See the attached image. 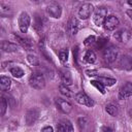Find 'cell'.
Returning a JSON list of instances; mask_svg holds the SVG:
<instances>
[{
    "instance_id": "29",
    "label": "cell",
    "mask_w": 132,
    "mask_h": 132,
    "mask_svg": "<svg viewBox=\"0 0 132 132\" xmlns=\"http://www.w3.org/2000/svg\"><path fill=\"white\" fill-rule=\"evenodd\" d=\"M87 123H88V122H87V118L81 117V118H79V119H78V127H79L80 131H84V130L86 129Z\"/></svg>"
},
{
    "instance_id": "19",
    "label": "cell",
    "mask_w": 132,
    "mask_h": 132,
    "mask_svg": "<svg viewBox=\"0 0 132 132\" xmlns=\"http://www.w3.org/2000/svg\"><path fill=\"white\" fill-rule=\"evenodd\" d=\"M11 86V80L7 76L0 77V91H7Z\"/></svg>"
},
{
    "instance_id": "25",
    "label": "cell",
    "mask_w": 132,
    "mask_h": 132,
    "mask_svg": "<svg viewBox=\"0 0 132 132\" xmlns=\"http://www.w3.org/2000/svg\"><path fill=\"white\" fill-rule=\"evenodd\" d=\"M105 109H106L107 113L110 114L111 117H116L118 114V107L114 104H111V103L110 104H107L106 107H105Z\"/></svg>"
},
{
    "instance_id": "9",
    "label": "cell",
    "mask_w": 132,
    "mask_h": 132,
    "mask_svg": "<svg viewBox=\"0 0 132 132\" xmlns=\"http://www.w3.org/2000/svg\"><path fill=\"white\" fill-rule=\"evenodd\" d=\"M38 117H39V111H38V109H36V108H31V109H29V110L26 112V116H25L26 124H27L28 126L33 125V124L37 121Z\"/></svg>"
},
{
    "instance_id": "35",
    "label": "cell",
    "mask_w": 132,
    "mask_h": 132,
    "mask_svg": "<svg viewBox=\"0 0 132 132\" xmlns=\"http://www.w3.org/2000/svg\"><path fill=\"white\" fill-rule=\"evenodd\" d=\"M41 132H54V129H53V127H51V126H46V127L42 128Z\"/></svg>"
},
{
    "instance_id": "4",
    "label": "cell",
    "mask_w": 132,
    "mask_h": 132,
    "mask_svg": "<svg viewBox=\"0 0 132 132\" xmlns=\"http://www.w3.org/2000/svg\"><path fill=\"white\" fill-rule=\"evenodd\" d=\"M30 22H31L30 15L27 12L23 11L19 16V27H20V30L22 33H26L28 31V28L30 26Z\"/></svg>"
},
{
    "instance_id": "32",
    "label": "cell",
    "mask_w": 132,
    "mask_h": 132,
    "mask_svg": "<svg viewBox=\"0 0 132 132\" xmlns=\"http://www.w3.org/2000/svg\"><path fill=\"white\" fill-rule=\"evenodd\" d=\"M107 38H99L97 41V48H102L104 46V44L107 42Z\"/></svg>"
},
{
    "instance_id": "27",
    "label": "cell",
    "mask_w": 132,
    "mask_h": 132,
    "mask_svg": "<svg viewBox=\"0 0 132 132\" xmlns=\"http://www.w3.org/2000/svg\"><path fill=\"white\" fill-rule=\"evenodd\" d=\"M62 126L64 127V130H65V132H74V129H73V126H72V124L68 121V120H64L62 123Z\"/></svg>"
},
{
    "instance_id": "36",
    "label": "cell",
    "mask_w": 132,
    "mask_h": 132,
    "mask_svg": "<svg viewBox=\"0 0 132 132\" xmlns=\"http://www.w3.org/2000/svg\"><path fill=\"white\" fill-rule=\"evenodd\" d=\"M101 132H112V130L107 126H103L101 127Z\"/></svg>"
},
{
    "instance_id": "37",
    "label": "cell",
    "mask_w": 132,
    "mask_h": 132,
    "mask_svg": "<svg viewBox=\"0 0 132 132\" xmlns=\"http://www.w3.org/2000/svg\"><path fill=\"white\" fill-rule=\"evenodd\" d=\"M57 132H65L64 127L62 126V124H61V123H60V124H58V126H57Z\"/></svg>"
},
{
    "instance_id": "10",
    "label": "cell",
    "mask_w": 132,
    "mask_h": 132,
    "mask_svg": "<svg viewBox=\"0 0 132 132\" xmlns=\"http://www.w3.org/2000/svg\"><path fill=\"white\" fill-rule=\"evenodd\" d=\"M56 104L58 106V108L63 112V113H69L72 109V105L70 102H68L67 100L65 99H62V98H57L56 99Z\"/></svg>"
},
{
    "instance_id": "17",
    "label": "cell",
    "mask_w": 132,
    "mask_h": 132,
    "mask_svg": "<svg viewBox=\"0 0 132 132\" xmlns=\"http://www.w3.org/2000/svg\"><path fill=\"white\" fill-rule=\"evenodd\" d=\"M14 37H15V39H16V41L23 46V47H25V48H27V50H30V48H32V41L29 39V38H26V37H22V36H20V35H14Z\"/></svg>"
},
{
    "instance_id": "24",
    "label": "cell",
    "mask_w": 132,
    "mask_h": 132,
    "mask_svg": "<svg viewBox=\"0 0 132 132\" xmlns=\"http://www.w3.org/2000/svg\"><path fill=\"white\" fill-rule=\"evenodd\" d=\"M59 91H60L61 95H63V96L67 97V98H71V97H73V95H72L71 91H70L66 86H64V85H61V86L59 87Z\"/></svg>"
},
{
    "instance_id": "12",
    "label": "cell",
    "mask_w": 132,
    "mask_h": 132,
    "mask_svg": "<svg viewBox=\"0 0 132 132\" xmlns=\"http://www.w3.org/2000/svg\"><path fill=\"white\" fill-rule=\"evenodd\" d=\"M113 37L120 41V42H127L130 40L131 38V35H130V32L128 30H125V29H122V30H119L118 32L114 33Z\"/></svg>"
},
{
    "instance_id": "11",
    "label": "cell",
    "mask_w": 132,
    "mask_h": 132,
    "mask_svg": "<svg viewBox=\"0 0 132 132\" xmlns=\"http://www.w3.org/2000/svg\"><path fill=\"white\" fill-rule=\"evenodd\" d=\"M132 95V85L130 82H127L125 84L121 89H120V92H119V99L121 100H124V99H127L129 97H131Z\"/></svg>"
},
{
    "instance_id": "5",
    "label": "cell",
    "mask_w": 132,
    "mask_h": 132,
    "mask_svg": "<svg viewBox=\"0 0 132 132\" xmlns=\"http://www.w3.org/2000/svg\"><path fill=\"white\" fill-rule=\"evenodd\" d=\"M46 11L50 16H52L54 19H59L62 14V7L60 4L53 2L46 6Z\"/></svg>"
},
{
    "instance_id": "33",
    "label": "cell",
    "mask_w": 132,
    "mask_h": 132,
    "mask_svg": "<svg viewBox=\"0 0 132 132\" xmlns=\"http://www.w3.org/2000/svg\"><path fill=\"white\" fill-rule=\"evenodd\" d=\"M95 42V36H89L88 38H86L85 39V45H90V44H93Z\"/></svg>"
},
{
    "instance_id": "34",
    "label": "cell",
    "mask_w": 132,
    "mask_h": 132,
    "mask_svg": "<svg viewBox=\"0 0 132 132\" xmlns=\"http://www.w3.org/2000/svg\"><path fill=\"white\" fill-rule=\"evenodd\" d=\"M86 74L88 76H95L97 75V70H86Z\"/></svg>"
},
{
    "instance_id": "8",
    "label": "cell",
    "mask_w": 132,
    "mask_h": 132,
    "mask_svg": "<svg viewBox=\"0 0 132 132\" xmlns=\"http://www.w3.org/2000/svg\"><path fill=\"white\" fill-rule=\"evenodd\" d=\"M119 19L116 16V15H109L107 18H105L104 22H103V25H104V29L105 30H108V31H112L114 30L118 25H119Z\"/></svg>"
},
{
    "instance_id": "22",
    "label": "cell",
    "mask_w": 132,
    "mask_h": 132,
    "mask_svg": "<svg viewBox=\"0 0 132 132\" xmlns=\"http://www.w3.org/2000/svg\"><path fill=\"white\" fill-rule=\"evenodd\" d=\"M97 79H98L97 81H99L102 86H107V87L113 86V85L117 82L116 79H113V78H109V77H98Z\"/></svg>"
},
{
    "instance_id": "15",
    "label": "cell",
    "mask_w": 132,
    "mask_h": 132,
    "mask_svg": "<svg viewBox=\"0 0 132 132\" xmlns=\"http://www.w3.org/2000/svg\"><path fill=\"white\" fill-rule=\"evenodd\" d=\"M44 23H45V20H44L43 15H38V14H36L35 18H34L33 27H34V29H35L37 32H40V31L43 29Z\"/></svg>"
},
{
    "instance_id": "21",
    "label": "cell",
    "mask_w": 132,
    "mask_h": 132,
    "mask_svg": "<svg viewBox=\"0 0 132 132\" xmlns=\"http://www.w3.org/2000/svg\"><path fill=\"white\" fill-rule=\"evenodd\" d=\"M84 59H85V61H86L87 63L93 64V63H95V61H96V55H95V53H94L93 51L89 50V51L86 52V54H85V56H84Z\"/></svg>"
},
{
    "instance_id": "1",
    "label": "cell",
    "mask_w": 132,
    "mask_h": 132,
    "mask_svg": "<svg viewBox=\"0 0 132 132\" xmlns=\"http://www.w3.org/2000/svg\"><path fill=\"white\" fill-rule=\"evenodd\" d=\"M29 85L36 89V90H41L44 88L45 86V79L42 73L39 72H34L31 74V76L29 77Z\"/></svg>"
},
{
    "instance_id": "23",
    "label": "cell",
    "mask_w": 132,
    "mask_h": 132,
    "mask_svg": "<svg viewBox=\"0 0 132 132\" xmlns=\"http://www.w3.org/2000/svg\"><path fill=\"white\" fill-rule=\"evenodd\" d=\"M10 73H11L12 76H14L15 78H21V77L25 74V73H24V70H23L22 68L18 67V66L12 67V68L10 69Z\"/></svg>"
},
{
    "instance_id": "2",
    "label": "cell",
    "mask_w": 132,
    "mask_h": 132,
    "mask_svg": "<svg viewBox=\"0 0 132 132\" xmlns=\"http://www.w3.org/2000/svg\"><path fill=\"white\" fill-rule=\"evenodd\" d=\"M107 15V8L104 6H99L94 10L93 21L97 26H101Z\"/></svg>"
},
{
    "instance_id": "16",
    "label": "cell",
    "mask_w": 132,
    "mask_h": 132,
    "mask_svg": "<svg viewBox=\"0 0 132 132\" xmlns=\"http://www.w3.org/2000/svg\"><path fill=\"white\" fill-rule=\"evenodd\" d=\"M60 77H61V80H62L64 86H70L72 84V77H71V74L69 71L61 70L60 71Z\"/></svg>"
},
{
    "instance_id": "28",
    "label": "cell",
    "mask_w": 132,
    "mask_h": 132,
    "mask_svg": "<svg viewBox=\"0 0 132 132\" xmlns=\"http://www.w3.org/2000/svg\"><path fill=\"white\" fill-rule=\"evenodd\" d=\"M27 60H28V62H29L31 65H33V66H38V65H39V60H38V58H37L36 56H34V55H28V56H27Z\"/></svg>"
},
{
    "instance_id": "13",
    "label": "cell",
    "mask_w": 132,
    "mask_h": 132,
    "mask_svg": "<svg viewBox=\"0 0 132 132\" xmlns=\"http://www.w3.org/2000/svg\"><path fill=\"white\" fill-rule=\"evenodd\" d=\"M0 48L6 53H13V52L18 51L16 44H14L10 41H6V40H3L0 42Z\"/></svg>"
},
{
    "instance_id": "31",
    "label": "cell",
    "mask_w": 132,
    "mask_h": 132,
    "mask_svg": "<svg viewBox=\"0 0 132 132\" xmlns=\"http://www.w3.org/2000/svg\"><path fill=\"white\" fill-rule=\"evenodd\" d=\"M91 85H93L96 89H98L102 94H104V93H105V91H104V87H103L99 81H97V80H91Z\"/></svg>"
},
{
    "instance_id": "20",
    "label": "cell",
    "mask_w": 132,
    "mask_h": 132,
    "mask_svg": "<svg viewBox=\"0 0 132 132\" xmlns=\"http://www.w3.org/2000/svg\"><path fill=\"white\" fill-rule=\"evenodd\" d=\"M119 65L122 66V68L130 70L131 69V59L128 56H123L119 62Z\"/></svg>"
},
{
    "instance_id": "18",
    "label": "cell",
    "mask_w": 132,
    "mask_h": 132,
    "mask_svg": "<svg viewBox=\"0 0 132 132\" xmlns=\"http://www.w3.org/2000/svg\"><path fill=\"white\" fill-rule=\"evenodd\" d=\"M13 14L12 8L6 4H0V16L1 18H9Z\"/></svg>"
},
{
    "instance_id": "26",
    "label": "cell",
    "mask_w": 132,
    "mask_h": 132,
    "mask_svg": "<svg viewBox=\"0 0 132 132\" xmlns=\"http://www.w3.org/2000/svg\"><path fill=\"white\" fill-rule=\"evenodd\" d=\"M7 109V100L5 99V97H0V117L4 116V113L6 112Z\"/></svg>"
},
{
    "instance_id": "7",
    "label": "cell",
    "mask_w": 132,
    "mask_h": 132,
    "mask_svg": "<svg viewBox=\"0 0 132 132\" xmlns=\"http://www.w3.org/2000/svg\"><path fill=\"white\" fill-rule=\"evenodd\" d=\"M93 12V5L91 3H84L78 9V16L81 20H87Z\"/></svg>"
},
{
    "instance_id": "3",
    "label": "cell",
    "mask_w": 132,
    "mask_h": 132,
    "mask_svg": "<svg viewBox=\"0 0 132 132\" xmlns=\"http://www.w3.org/2000/svg\"><path fill=\"white\" fill-rule=\"evenodd\" d=\"M118 54H119L118 47L114 46V45H109V46L104 48L103 58L107 63H112L113 61H116V59L118 57Z\"/></svg>"
},
{
    "instance_id": "14",
    "label": "cell",
    "mask_w": 132,
    "mask_h": 132,
    "mask_svg": "<svg viewBox=\"0 0 132 132\" xmlns=\"http://www.w3.org/2000/svg\"><path fill=\"white\" fill-rule=\"evenodd\" d=\"M68 30L70 31L71 34H76L77 31L79 30V22L76 18L72 16L69 22H68Z\"/></svg>"
},
{
    "instance_id": "6",
    "label": "cell",
    "mask_w": 132,
    "mask_h": 132,
    "mask_svg": "<svg viewBox=\"0 0 132 132\" xmlns=\"http://www.w3.org/2000/svg\"><path fill=\"white\" fill-rule=\"evenodd\" d=\"M74 98H75L76 102L81 104V105H86V106H89V107H92L94 105V101L84 92H78L77 94H75Z\"/></svg>"
},
{
    "instance_id": "30",
    "label": "cell",
    "mask_w": 132,
    "mask_h": 132,
    "mask_svg": "<svg viewBox=\"0 0 132 132\" xmlns=\"http://www.w3.org/2000/svg\"><path fill=\"white\" fill-rule=\"evenodd\" d=\"M59 58H60L61 62H66L68 60V51L67 50L60 51L59 52Z\"/></svg>"
}]
</instances>
